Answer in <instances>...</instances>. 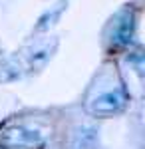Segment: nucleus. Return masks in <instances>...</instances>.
<instances>
[{
    "label": "nucleus",
    "mask_w": 145,
    "mask_h": 149,
    "mask_svg": "<svg viewBox=\"0 0 145 149\" xmlns=\"http://www.w3.org/2000/svg\"><path fill=\"white\" fill-rule=\"evenodd\" d=\"M133 26H135L133 14L125 12L119 24H117V28H115V32H113V42L117 46H129L131 40H133Z\"/></svg>",
    "instance_id": "7ed1b4c3"
},
{
    "label": "nucleus",
    "mask_w": 145,
    "mask_h": 149,
    "mask_svg": "<svg viewBox=\"0 0 145 149\" xmlns=\"http://www.w3.org/2000/svg\"><path fill=\"white\" fill-rule=\"evenodd\" d=\"M127 105V93L123 88H115L109 92H103L101 95H98L89 111L93 115H100V117H109L113 113H119L123 107Z\"/></svg>",
    "instance_id": "f03ea898"
},
{
    "label": "nucleus",
    "mask_w": 145,
    "mask_h": 149,
    "mask_svg": "<svg viewBox=\"0 0 145 149\" xmlns=\"http://www.w3.org/2000/svg\"><path fill=\"white\" fill-rule=\"evenodd\" d=\"M44 145V137L40 131L24 123L8 121L0 127V147L2 149H38Z\"/></svg>",
    "instance_id": "f257e3e1"
},
{
    "label": "nucleus",
    "mask_w": 145,
    "mask_h": 149,
    "mask_svg": "<svg viewBox=\"0 0 145 149\" xmlns=\"http://www.w3.org/2000/svg\"><path fill=\"white\" fill-rule=\"evenodd\" d=\"M96 143H98L96 129H91V127L78 129L76 139H74V149H96Z\"/></svg>",
    "instance_id": "20e7f679"
}]
</instances>
